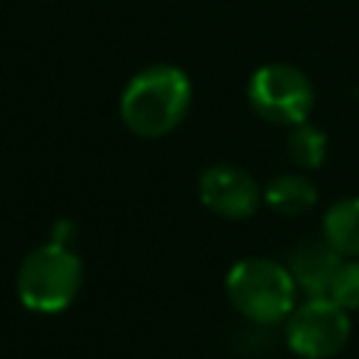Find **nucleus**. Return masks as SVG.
Here are the masks:
<instances>
[{"instance_id":"obj_1","label":"nucleus","mask_w":359,"mask_h":359,"mask_svg":"<svg viewBox=\"0 0 359 359\" xmlns=\"http://www.w3.org/2000/svg\"><path fill=\"white\" fill-rule=\"evenodd\" d=\"M191 79L177 65H149L137 70L121 93V121L137 137L171 135L188 115Z\"/></svg>"},{"instance_id":"obj_2","label":"nucleus","mask_w":359,"mask_h":359,"mask_svg":"<svg viewBox=\"0 0 359 359\" xmlns=\"http://www.w3.org/2000/svg\"><path fill=\"white\" fill-rule=\"evenodd\" d=\"M230 306L252 325L269 328L283 323L297 306V283L286 264L264 255L241 258L224 278Z\"/></svg>"},{"instance_id":"obj_3","label":"nucleus","mask_w":359,"mask_h":359,"mask_svg":"<svg viewBox=\"0 0 359 359\" xmlns=\"http://www.w3.org/2000/svg\"><path fill=\"white\" fill-rule=\"evenodd\" d=\"M81 289V258L70 244L48 241L31 250L17 269V297L28 311L59 314Z\"/></svg>"},{"instance_id":"obj_4","label":"nucleus","mask_w":359,"mask_h":359,"mask_svg":"<svg viewBox=\"0 0 359 359\" xmlns=\"http://www.w3.org/2000/svg\"><path fill=\"white\" fill-rule=\"evenodd\" d=\"M247 101L258 118L292 129L309 121V112L314 107V87L309 76L294 65L272 62L250 76Z\"/></svg>"},{"instance_id":"obj_5","label":"nucleus","mask_w":359,"mask_h":359,"mask_svg":"<svg viewBox=\"0 0 359 359\" xmlns=\"http://www.w3.org/2000/svg\"><path fill=\"white\" fill-rule=\"evenodd\" d=\"M351 337V317L337 300L303 297L283 320L286 348L303 359H331Z\"/></svg>"},{"instance_id":"obj_6","label":"nucleus","mask_w":359,"mask_h":359,"mask_svg":"<svg viewBox=\"0 0 359 359\" xmlns=\"http://www.w3.org/2000/svg\"><path fill=\"white\" fill-rule=\"evenodd\" d=\"M199 202L222 219H250L264 202V191L250 171L216 163L199 177Z\"/></svg>"},{"instance_id":"obj_7","label":"nucleus","mask_w":359,"mask_h":359,"mask_svg":"<svg viewBox=\"0 0 359 359\" xmlns=\"http://www.w3.org/2000/svg\"><path fill=\"white\" fill-rule=\"evenodd\" d=\"M342 261L345 258L325 238H311L289 255L286 266L297 283V292H303L306 297H325Z\"/></svg>"},{"instance_id":"obj_8","label":"nucleus","mask_w":359,"mask_h":359,"mask_svg":"<svg viewBox=\"0 0 359 359\" xmlns=\"http://www.w3.org/2000/svg\"><path fill=\"white\" fill-rule=\"evenodd\" d=\"M323 238L342 255L359 258V196L337 199L323 216Z\"/></svg>"},{"instance_id":"obj_9","label":"nucleus","mask_w":359,"mask_h":359,"mask_svg":"<svg viewBox=\"0 0 359 359\" xmlns=\"http://www.w3.org/2000/svg\"><path fill=\"white\" fill-rule=\"evenodd\" d=\"M264 202L280 216H300L314 208L317 188L303 174H278L264 185Z\"/></svg>"},{"instance_id":"obj_10","label":"nucleus","mask_w":359,"mask_h":359,"mask_svg":"<svg viewBox=\"0 0 359 359\" xmlns=\"http://www.w3.org/2000/svg\"><path fill=\"white\" fill-rule=\"evenodd\" d=\"M325 151H328V137L323 129H317L309 121L292 126L286 137V154L297 168H317L325 160Z\"/></svg>"},{"instance_id":"obj_11","label":"nucleus","mask_w":359,"mask_h":359,"mask_svg":"<svg viewBox=\"0 0 359 359\" xmlns=\"http://www.w3.org/2000/svg\"><path fill=\"white\" fill-rule=\"evenodd\" d=\"M328 297L337 300L342 309H359V258H345L334 275Z\"/></svg>"}]
</instances>
